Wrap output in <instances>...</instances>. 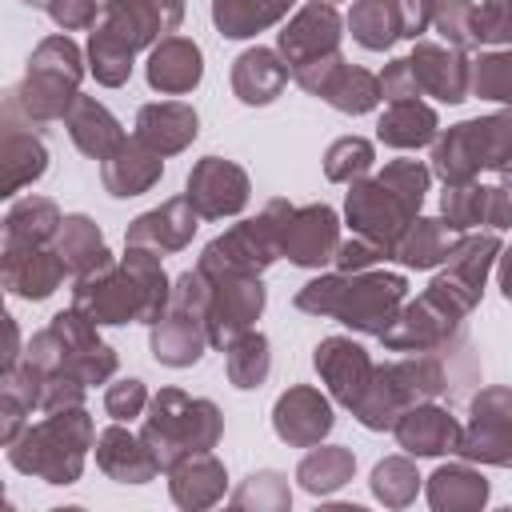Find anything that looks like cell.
Segmentation results:
<instances>
[{
	"label": "cell",
	"mask_w": 512,
	"mask_h": 512,
	"mask_svg": "<svg viewBox=\"0 0 512 512\" xmlns=\"http://www.w3.org/2000/svg\"><path fill=\"white\" fill-rule=\"evenodd\" d=\"M352 468H356V460H352L348 448H316V452H308L300 460V472L296 476H300V484L312 496H328V492H336L352 476Z\"/></svg>",
	"instance_id": "34"
},
{
	"label": "cell",
	"mask_w": 512,
	"mask_h": 512,
	"mask_svg": "<svg viewBox=\"0 0 512 512\" xmlns=\"http://www.w3.org/2000/svg\"><path fill=\"white\" fill-rule=\"evenodd\" d=\"M392 4H396V16H400V36H412V40L436 16V0H392Z\"/></svg>",
	"instance_id": "50"
},
{
	"label": "cell",
	"mask_w": 512,
	"mask_h": 512,
	"mask_svg": "<svg viewBox=\"0 0 512 512\" xmlns=\"http://www.w3.org/2000/svg\"><path fill=\"white\" fill-rule=\"evenodd\" d=\"M212 300H208V340L212 344H232L236 336L248 332V324L264 308V288L256 276H208Z\"/></svg>",
	"instance_id": "10"
},
{
	"label": "cell",
	"mask_w": 512,
	"mask_h": 512,
	"mask_svg": "<svg viewBox=\"0 0 512 512\" xmlns=\"http://www.w3.org/2000/svg\"><path fill=\"white\" fill-rule=\"evenodd\" d=\"M336 40H340V16L332 4H320L312 0L284 32H280V52L292 68L316 60V56H328L336 52Z\"/></svg>",
	"instance_id": "14"
},
{
	"label": "cell",
	"mask_w": 512,
	"mask_h": 512,
	"mask_svg": "<svg viewBox=\"0 0 512 512\" xmlns=\"http://www.w3.org/2000/svg\"><path fill=\"white\" fill-rule=\"evenodd\" d=\"M64 120H68V132H72V140H76V148H80L84 156L108 160V156L124 144L120 124L108 116L104 104H96V100H88V96H76Z\"/></svg>",
	"instance_id": "23"
},
{
	"label": "cell",
	"mask_w": 512,
	"mask_h": 512,
	"mask_svg": "<svg viewBox=\"0 0 512 512\" xmlns=\"http://www.w3.org/2000/svg\"><path fill=\"white\" fill-rule=\"evenodd\" d=\"M444 4H452V8H468L472 0H444Z\"/></svg>",
	"instance_id": "53"
},
{
	"label": "cell",
	"mask_w": 512,
	"mask_h": 512,
	"mask_svg": "<svg viewBox=\"0 0 512 512\" xmlns=\"http://www.w3.org/2000/svg\"><path fill=\"white\" fill-rule=\"evenodd\" d=\"M500 288H504V296L512 300V248L504 252V264H500Z\"/></svg>",
	"instance_id": "52"
},
{
	"label": "cell",
	"mask_w": 512,
	"mask_h": 512,
	"mask_svg": "<svg viewBox=\"0 0 512 512\" xmlns=\"http://www.w3.org/2000/svg\"><path fill=\"white\" fill-rule=\"evenodd\" d=\"M504 184H508V188H512V168H504Z\"/></svg>",
	"instance_id": "54"
},
{
	"label": "cell",
	"mask_w": 512,
	"mask_h": 512,
	"mask_svg": "<svg viewBox=\"0 0 512 512\" xmlns=\"http://www.w3.org/2000/svg\"><path fill=\"white\" fill-rule=\"evenodd\" d=\"M468 40L476 44L512 40V0H480V8L468 12Z\"/></svg>",
	"instance_id": "40"
},
{
	"label": "cell",
	"mask_w": 512,
	"mask_h": 512,
	"mask_svg": "<svg viewBox=\"0 0 512 512\" xmlns=\"http://www.w3.org/2000/svg\"><path fill=\"white\" fill-rule=\"evenodd\" d=\"M332 428V408L312 388H292L276 400V432L288 444H316Z\"/></svg>",
	"instance_id": "19"
},
{
	"label": "cell",
	"mask_w": 512,
	"mask_h": 512,
	"mask_svg": "<svg viewBox=\"0 0 512 512\" xmlns=\"http://www.w3.org/2000/svg\"><path fill=\"white\" fill-rule=\"evenodd\" d=\"M512 160V112L456 124L436 140L432 168L448 184H468L480 168H508Z\"/></svg>",
	"instance_id": "7"
},
{
	"label": "cell",
	"mask_w": 512,
	"mask_h": 512,
	"mask_svg": "<svg viewBox=\"0 0 512 512\" xmlns=\"http://www.w3.org/2000/svg\"><path fill=\"white\" fill-rule=\"evenodd\" d=\"M488 196L492 188H476V184H452L444 192V216H448V228L464 232L480 220H488Z\"/></svg>",
	"instance_id": "39"
},
{
	"label": "cell",
	"mask_w": 512,
	"mask_h": 512,
	"mask_svg": "<svg viewBox=\"0 0 512 512\" xmlns=\"http://www.w3.org/2000/svg\"><path fill=\"white\" fill-rule=\"evenodd\" d=\"M492 252H500L496 236H468V240H460V244L448 248L444 264H448V272H452L460 284H468L472 292H480L484 272H488V264H492Z\"/></svg>",
	"instance_id": "37"
},
{
	"label": "cell",
	"mask_w": 512,
	"mask_h": 512,
	"mask_svg": "<svg viewBox=\"0 0 512 512\" xmlns=\"http://www.w3.org/2000/svg\"><path fill=\"white\" fill-rule=\"evenodd\" d=\"M456 452L468 460H488V464H512V392L508 388H488L472 404V424L460 432Z\"/></svg>",
	"instance_id": "9"
},
{
	"label": "cell",
	"mask_w": 512,
	"mask_h": 512,
	"mask_svg": "<svg viewBox=\"0 0 512 512\" xmlns=\"http://www.w3.org/2000/svg\"><path fill=\"white\" fill-rule=\"evenodd\" d=\"M188 204L200 216H232L248 204V176L220 156H204L188 176Z\"/></svg>",
	"instance_id": "12"
},
{
	"label": "cell",
	"mask_w": 512,
	"mask_h": 512,
	"mask_svg": "<svg viewBox=\"0 0 512 512\" xmlns=\"http://www.w3.org/2000/svg\"><path fill=\"white\" fill-rule=\"evenodd\" d=\"M88 440L92 420L84 416V408H60L44 424L28 428L24 440H12L8 460L28 476H44L48 484H72L80 476Z\"/></svg>",
	"instance_id": "2"
},
{
	"label": "cell",
	"mask_w": 512,
	"mask_h": 512,
	"mask_svg": "<svg viewBox=\"0 0 512 512\" xmlns=\"http://www.w3.org/2000/svg\"><path fill=\"white\" fill-rule=\"evenodd\" d=\"M380 140L392 148H416L436 136V112L416 100H392V108L380 116Z\"/></svg>",
	"instance_id": "28"
},
{
	"label": "cell",
	"mask_w": 512,
	"mask_h": 512,
	"mask_svg": "<svg viewBox=\"0 0 512 512\" xmlns=\"http://www.w3.org/2000/svg\"><path fill=\"white\" fill-rule=\"evenodd\" d=\"M236 508H288V484L276 476V472H256L248 476V484L232 496Z\"/></svg>",
	"instance_id": "44"
},
{
	"label": "cell",
	"mask_w": 512,
	"mask_h": 512,
	"mask_svg": "<svg viewBox=\"0 0 512 512\" xmlns=\"http://www.w3.org/2000/svg\"><path fill=\"white\" fill-rule=\"evenodd\" d=\"M220 436V412L208 400H188L180 388H164L152 400V416L144 424V444L152 448L156 464L172 472L180 460L208 452Z\"/></svg>",
	"instance_id": "3"
},
{
	"label": "cell",
	"mask_w": 512,
	"mask_h": 512,
	"mask_svg": "<svg viewBox=\"0 0 512 512\" xmlns=\"http://www.w3.org/2000/svg\"><path fill=\"white\" fill-rule=\"evenodd\" d=\"M104 408H108L112 420H132V416H140V408H144V384H140V380H120V384H112L108 396H104Z\"/></svg>",
	"instance_id": "46"
},
{
	"label": "cell",
	"mask_w": 512,
	"mask_h": 512,
	"mask_svg": "<svg viewBox=\"0 0 512 512\" xmlns=\"http://www.w3.org/2000/svg\"><path fill=\"white\" fill-rule=\"evenodd\" d=\"M380 92H384L388 100H416V96H420V84H416L412 60H392L388 72L380 76Z\"/></svg>",
	"instance_id": "47"
},
{
	"label": "cell",
	"mask_w": 512,
	"mask_h": 512,
	"mask_svg": "<svg viewBox=\"0 0 512 512\" xmlns=\"http://www.w3.org/2000/svg\"><path fill=\"white\" fill-rule=\"evenodd\" d=\"M484 496H488L484 476H476V472H468L460 464L456 468H440L428 480L432 508H476V504H484Z\"/></svg>",
	"instance_id": "36"
},
{
	"label": "cell",
	"mask_w": 512,
	"mask_h": 512,
	"mask_svg": "<svg viewBox=\"0 0 512 512\" xmlns=\"http://www.w3.org/2000/svg\"><path fill=\"white\" fill-rule=\"evenodd\" d=\"M368 168H372V144H368V140L344 136V140H336V144L328 148V164H324L328 180H356V176L368 172Z\"/></svg>",
	"instance_id": "42"
},
{
	"label": "cell",
	"mask_w": 512,
	"mask_h": 512,
	"mask_svg": "<svg viewBox=\"0 0 512 512\" xmlns=\"http://www.w3.org/2000/svg\"><path fill=\"white\" fill-rule=\"evenodd\" d=\"M64 272V260L56 252H40V244H4V284L24 300L52 296Z\"/></svg>",
	"instance_id": "15"
},
{
	"label": "cell",
	"mask_w": 512,
	"mask_h": 512,
	"mask_svg": "<svg viewBox=\"0 0 512 512\" xmlns=\"http://www.w3.org/2000/svg\"><path fill=\"white\" fill-rule=\"evenodd\" d=\"M380 180H384L396 196H404L412 208H420L424 188H428V168L416 164V160H396V164H388V168L380 172Z\"/></svg>",
	"instance_id": "45"
},
{
	"label": "cell",
	"mask_w": 512,
	"mask_h": 512,
	"mask_svg": "<svg viewBox=\"0 0 512 512\" xmlns=\"http://www.w3.org/2000/svg\"><path fill=\"white\" fill-rule=\"evenodd\" d=\"M76 80H80V52H76V44L68 36H48L32 52L24 84L12 88L8 96L24 108L28 124H40V120L68 116V108L76 100Z\"/></svg>",
	"instance_id": "5"
},
{
	"label": "cell",
	"mask_w": 512,
	"mask_h": 512,
	"mask_svg": "<svg viewBox=\"0 0 512 512\" xmlns=\"http://www.w3.org/2000/svg\"><path fill=\"white\" fill-rule=\"evenodd\" d=\"M44 144L32 132H16V124H8L4 132V196H12L20 184L36 180L44 172Z\"/></svg>",
	"instance_id": "31"
},
{
	"label": "cell",
	"mask_w": 512,
	"mask_h": 512,
	"mask_svg": "<svg viewBox=\"0 0 512 512\" xmlns=\"http://www.w3.org/2000/svg\"><path fill=\"white\" fill-rule=\"evenodd\" d=\"M196 136V112L188 104H148L136 116V140L152 152H180Z\"/></svg>",
	"instance_id": "22"
},
{
	"label": "cell",
	"mask_w": 512,
	"mask_h": 512,
	"mask_svg": "<svg viewBox=\"0 0 512 512\" xmlns=\"http://www.w3.org/2000/svg\"><path fill=\"white\" fill-rule=\"evenodd\" d=\"M208 300H212V284L200 268L184 272L176 280V292H172L168 308L152 324V356L160 364L184 368V364L200 360L204 340H208Z\"/></svg>",
	"instance_id": "4"
},
{
	"label": "cell",
	"mask_w": 512,
	"mask_h": 512,
	"mask_svg": "<svg viewBox=\"0 0 512 512\" xmlns=\"http://www.w3.org/2000/svg\"><path fill=\"white\" fill-rule=\"evenodd\" d=\"M56 232H60L56 204L40 200V196H28V200L12 204L8 220H4V244H44Z\"/></svg>",
	"instance_id": "30"
},
{
	"label": "cell",
	"mask_w": 512,
	"mask_h": 512,
	"mask_svg": "<svg viewBox=\"0 0 512 512\" xmlns=\"http://www.w3.org/2000/svg\"><path fill=\"white\" fill-rule=\"evenodd\" d=\"M144 4L160 16L164 32H168V28H176V24H180V16H184V4H180V0H144Z\"/></svg>",
	"instance_id": "51"
},
{
	"label": "cell",
	"mask_w": 512,
	"mask_h": 512,
	"mask_svg": "<svg viewBox=\"0 0 512 512\" xmlns=\"http://www.w3.org/2000/svg\"><path fill=\"white\" fill-rule=\"evenodd\" d=\"M444 228L448 224H440V220H412L408 228H404V236L396 240V260L400 264H408V268H432V264H440L444 256H448V236H444Z\"/></svg>",
	"instance_id": "33"
},
{
	"label": "cell",
	"mask_w": 512,
	"mask_h": 512,
	"mask_svg": "<svg viewBox=\"0 0 512 512\" xmlns=\"http://www.w3.org/2000/svg\"><path fill=\"white\" fill-rule=\"evenodd\" d=\"M56 256L64 260L68 272H80L88 276L92 268L108 264V248L96 232V224L88 216H68L60 220V232H56Z\"/></svg>",
	"instance_id": "27"
},
{
	"label": "cell",
	"mask_w": 512,
	"mask_h": 512,
	"mask_svg": "<svg viewBox=\"0 0 512 512\" xmlns=\"http://www.w3.org/2000/svg\"><path fill=\"white\" fill-rule=\"evenodd\" d=\"M200 72H204L200 48L192 40H180V36H168L148 60V84L160 92H188V88H196Z\"/></svg>",
	"instance_id": "24"
},
{
	"label": "cell",
	"mask_w": 512,
	"mask_h": 512,
	"mask_svg": "<svg viewBox=\"0 0 512 512\" xmlns=\"http://www.w3.org/2000/svg\"><path fill=\"white\" fill-rule=\"evenodd\" d=\"M284 80H288V64H280L276 52H268V48L244 52L232 68V88L244 104H268L284 88Z\"/></svg>",
	"instance_id": "25"
},
{
	"label": "cell",
	"mask_w": 512,
	"mask_h": 512,
	"mask_svg": "<svg viewBox=\"0 0 512 512\" xmlns=\"http://www.w3.org/2000/svg\"><path fill=\"white\" fill-rule=\"evenodd\" d=\"M396 440L412 456H440V452H456L460 428H456V420L448 412H440L432 404H416V408H404L400 412Z\"/></svg>",
	"instance_id": "17"
},
{
	"label": "cell",
	"mask_w": 512,
	"mask_h": 512,
	"mask_svg": "<svg viewBox=\"0 0 512 512\" xmlns=\"http://www.w3.org/2000/svg\"><path fill=\"white\" fill-rule=\"evenodd\" d=\"M472 88L488 100L512 104V52H492L472 68Z\"/></svg>",
	"instance_id": "43"
},
{
	"label": "cell",
	"mask_w": 512,
	"mask_h": 512,
	"mask_svg": "<svg viewBox=\"0 0 512 512\" xmlns=\"http://www.w3.org/2000/svg\"><path fill=\"white\" fill-rule=\"evenodd\" d=\"M416 472H412V464L408 460H384V464H376V472H372V492L384 500V504H392V508H400V504H408L412 496H416Z\"/></svg>",
	"instance_id": "41"
},
{
	"label": "cell",
	"mask_w": 512,
	"mask_h": 512,
	"mask_svg": "<svg viewBox=\"0 0 512 512\" xmlns=\"http://www.w3.org/2000/svg\"><path fill=\"white\" fill-rule=\"evenodd\" d=\"M96 464L120 484H144V480H152L160 472V464H156L152 448L144 444V436L136 440L124 428H104L96 436Z\"/></svg>",
	"instance_id": "18"
},
{
	"label": "cell",
	"mask_w": 512,
	"mask_h": 512,
	"mask_svg": "<svg viewBox=\"0 0 512 512\" xmlns=\"http://www.w3.org/2000/svg\"><path fill=\"white\" fill-rule=\"evenodd\" d=\"M320 96H324L332 108H340V112H368V108H376V100H380L384 92H380V80H376L372 72L340 64V68L332 72V80L324 84Z\"/></svg>",
	"instance_id": "32"
},
{
	"label": "cell",
	"mask_w": 512,
	"mask_h": 512,
	"mask_svg": "<svg viewBox=\"0 0 512 512\" xmlns=\"http://www.w3.org/2000/svg\"><path fill=\"white\" fill-rule=\"evenodd\" d=\"M220 492H224V468L208 452H196L172 468V500L180 508H208L220 500Z\"/></svg>",
	"instance_id": "26"
},
{
	"label": "cell",
	"mask_w": 512,
	"mask_h": 512,
	"mask_svg": "<svg viewBox=\"0 0 512 512\" xmlns=\"http://www.w3.org/2000/svg\"><path fill=\"white\" fill-rule=\"evenodd\" d=\"M228 376L236 388H256L268 376V340L260 332H244L228 344Z\"/></svg>",
	"instance_id": "38"
},
{
	"label": "cell",
	"mask_w": 512,
	"mask_h": 512,
	"mask_svg": "<svg viewBox=\"0 0 512 512\" xmlns=\"http://www.w3.org/2000/svg\"><path fill=\"white\" fill-rule=\"evenodd\" d=\"M316 372L328 380L332 396L340 404H348V408H356L360 396L372 384V364H368L364 348L352 344V340H344V336H332V340H324L316 348Z\"/></svg>",
	"instance_id": "13"
},
{
	"label": "cell",
	"mask_w": 512,
	"mask_h": 512,
	"mask_svg": "<svg viewBox=\"0 0 512 512\" xmlns=\"http://www.w3.org/2000/svg\"><path fill=\"white\" fill-rule=\"evenodd\" d=\"M348 24H352V36L364 48H372V52L388 48L400 36V16H396V4L392 0H356Z\"/></svg>",
	"instance_id": "35"
},
{
	"label": "cell",
	"mask_w": 512,
	"mask_h": 512,
	"mask_svg": "<svg viewBox=\"0 0 512 512\" xmlns=\"http://www.w3.org/2000/svg\"><path fill=\"white\" fill-rule=\"evenodd\" d=\"M60 28H88L96 24V0H48L44 4Z\"/></svg>",
	"instance_id": "48"
},
{
	"label": "cell",
	"mask_w": 512,
	"mask_h": 512,
	"mask_svg": "<svg viewBox=\"0 0 512 512\" xmlns=\"http://www.w3.org/2000/svg\"><path fill=\"white\" fill-rule=\"evenodd\" d=\"M196 208L188 212V200H168L156 212H144L132 228H128V244L132 248H148V252H172L184 248L188 236L196 232Z\"/></svg>",
	"instance_id": "20"
},
{
	"label": "cell",
	"mask_w": 512,
	"mask_h": 512,
	"mask_svg": "<svg viewBox=\"0 0 512 512\" xmlns=\"http://www.w3.org/2000/svg\"><path fill=\"white\" fill-rule=\"evenodd\" d=\"M160 180V152H152L140 140H124L104 160V188L112 196H140Z\"/></svg>",
	"instance_id": "21"
},
{
	"label": "cell",
	"mask_w": 512,
	"mask_h": 512,
	"mask_svg": "<svg viewBox=\"0 0 512 512\" xmlns=\"http://www.w3.org/2000/svg\"><path fill=\"white\" fill-rule=\"evenodd\" d=\"M412 72H416V84L420 92H432L448 104L464 100L468 84H472V72L464 64V56L456 48H436V44H416L412 48Z\"/></svg>",
	"instance_id": "16"
},
{
	"label": "cell",
	"mask_w": 512,
	"mask_h": 512,
	"mask_svg": "<svg viewBox=\"0 0 512 512\" xmlns=\"http://www.w3.org/2000/svg\"><path fill=\"white\" fill-rule=\"evenodd\" d=\"M156 32H164L160 16L144 0H112L100 12V24L88 40L92 72L100 84H124L132 72V52L144 48Z\"/></svg>",
	"instance_id": "6"
},
{
	"label": "cell",
	"mask_w": 512,
	"mask_h": 512,
	"mask_svg": "<svg viewBox=\"0 0 512 512\" xmlns=\"http://www.w3.org/2000/svg\"><path fill=\"white\" fill-rule=\"evenodd\" d=\"M336 216L332 208L324 204H312V208H300L284 216L280 224V252H288L292 264H304V268H320L328 260H336Z\"/></svg>",
	"instance_id": "11"
},
{
	"label": "cell",
	"mask_w": 512,
	"mask_h": 512,
	"mask_svg": "<svg viewBox=\"0 0 512 512\" xmlns=\"http://www.w3.org/2000/svg\"><path fill=\"white\" fill-rule=\"evenodd\" d=\"M404 288H408L404 276H392V272H372V276H352V280L328 276V280L308 284L296 296V304L304 312H328L340 324L360 328V332H384L392 324L396 304L404 300Z\"/></svg>",
	"instance_id": "1"
},
{
	"label": "cell",
	"mask_w": 512,
	"mask_h": 512,
	"mask_svg": "<svg viewBox=\"0 0 512 512\" xmlns=\"http://www.w3.org/2000/svg\"><path fill=\"white\" fill-rule=\"evenodd\" d=\"M288 4L292 0H212V20L224 36L240 40V36L268 28L272 20H280L288 12Z\"/></svg>",
	"instance_id": "29"
},
{
	"label": "cell",
	"mask_w": 512,
	"mask_h": 512,
	"mask_svg": "<svg viewBox=\"0 0 512 512\" xmlns=\"http://www.w3.org/2000/svg\"><path fill=\"white\" fill-rule=\"evenodd\" d=\"M380 256H388V248H380L376 240H364V236H356V240H348V244L336 248V264L348 268V272H360V268H368Z\"/></svg>",
	"instance_id": "49"
},
{
	"label": "cell",
	"mask_w": 512,
	"mask_h": 512,
	"mask_svg": "<svg viewBox=\"0 0 512 512\" xmlns=\"http://www.w3.org/2000/svg\"><path fill=\"white\" fill-rule=\"evenodd\" d=\"M348 220L356 228V236L364 240H376L380 248H396V240L404 236V228L416 220V208L396 196L380 176L368 180V184H352L348 192Z\"/></svg>",
	"instance_id": "8"
}]
</instances>
